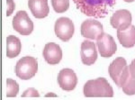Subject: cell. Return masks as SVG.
I'll list each match as a JSON object with an SVG mask.
<instances>
[{
  "mask_svg": "<svg viewBox=\"0 0 135 100\" xmlns=\"http://www.w3.org/2000/svg\"><path fill=\"white\" fill-rule=\"evenodd\" d=\"M73 2L86 16L104 18L115 5L116 0H73Z\"/></svg>",
  "mask_w": 135,
  "mask_h": 100,
  "instance_id": "1",
  "label": "cell"
},
{
  "mask_svg": "<svg viewBox=\"0 0 135 100\" xmlns=\"http://www.w3.org/2000/svg\"><path fill=\"white\" fill-rule=\"evenodd\" d=\"M83 92L86 97H114V90L109 82L104 78H98L86 81L84 85Z\"/></svg>",
  "mask_w": 135,
  "mask_h": 100,
  "instance_id": "2",
  "label": "cell"
},
{
  "mask_svg": "<svg viewBox=\"0 0 135 100\" xmlns=\"http://www.w3.org/2000/svg\"><path fill=\"white\" fill-rule=\"evenodd\" d=\"M108 72L111 79L119 88H123L126 80L130 77L129 66L127 65L126 60L123 57L116 58L109 65Z\"/></svg>",
  "mask_w": 135,
  "mask_h": 100,
  "instance_id": "3",
  "label": "cell"
},
{
  "mask_svg": "<svg viewBox=\"0 0 135 100\" xmlns=\"http://www.w3.org/2000/svg\"><path fill=\"white\" fill-rule=\"evenodd\" d=\"M38 70V62L35 58L31 56H25L16 62V76L20 79L28 80L34 77Z\"/></svg>",
  "mask_w": 135,
  "mask_h": 100,
  "instance_id": "4",
  "label": "cell"
},
{
  "mask_svg": "<svg viewBox=\"0 0 135 100\" xmlns=\"http://www.w3.org/2000/svg\"><path fill=\"white\" fill-rule=\"evenodd\" d=\"M15 31L22 35H29L33 31V23L25 11H18L12 22Z\"/></svg>",
  "mask_w": 135,
  "mask_h": 100,
  "instance_id": "5",
  "label": "cell"
},
{
  "mask_svg": "<svg viewBox=\"0 0 135 100\" xmlns=\"http://www.w3.org/2000/svg\"><path fill=\"white\" fill-rule=\"evenodd\" d=\"M54 32L56 36L63 42H68L72 38L75 26L73 22L68 17H60L56 20L54 25Z\"/></svg>",
  "mask_w": 135,
  "mask_h": 100,
  "instance_id": "6",
  "label": "cell"
},
{
  "mask_svg": "<svg viewBox=\"0 0 135 100\" xmlns=\"http://www.w3.org/2000/svg\"><path fill=\"white\" fill-rule=\"evenodd\" d=\"M97 45L99 53L104 58H110L116 53L117 46L114 38L108 34L103 32L97 39Z\"/></svg>",
  "mask_w": 135,
  "mask_h": 100,
  "instance_id": "7",
  "label": "cell"
},
{
  "mask_svg": "<svg viewBox=\"0 0 135 100\" xmlns=\"http://www.w3.org/2000/svg\"><path fill=\"white\" fill-rule=\"evenodd\" d=\"M81 34L90 40H97L100 34L104 32L102 23L95 19H86L81 25Z\"/></svg>",
  "mask_w": 135,
  "mask_h": 100,
  "instance_id": "8",
  "label": "cell"
},
{
  "mask_svg": "<svg viewBox=\"0 0 135 100\" xmlns=\"http://www.w3.org/2000/svg\"><path fill=\"white\" fill-rule=\"evenodd\" d=\"M132 15L130 11L126 9H121L111 16L110 23L117 31H124L132 25Z\"/></svg>",
  "mask_w": 135,
  "mask_h": 100,
  "instance_id": "9",
  "label": "cell"
},
{
  "mask_svg": "<svg viewBox=\"0 0 135 100\" xmlns=\"http://www.w3.org/2000/svg\"><path fill=\"white\" fill-rule=\"evenodd\" d=\"M58 84L63 90L71 91L75 89L78 84V77L71 69H63L59 72Z\"/></svg>",
  "mask_w": 135,
  "mask_h": 100,
  "instance_id": "10",
  "label": "cell"
},
{
  "mask_svg": "<svg viewBox=\"0 0 135 100\" xmlns=\"http://www.w3.org/2000/svg\"><path fill=\"white\" fill-rule=\"evenodd\" d=\"M80 57L84 65H93L97 60V51L95 44L92 41L86 40L81 43Z\"/></svg>",
  "mask_w": 135,
  "mask_h": 100,
  "instance_id": "11",
  "label": "cell"
},
{
  "mask_svg": "<svg viewBox=\"0 0 135 100\" xmlns=\"http://www.w3.org/2000/svg\"><path fill=\"white\" fill-rule=\"evenodd\" d=\"M42 55L47 63L50 65H56L60 63L62 59L61 48L57 43L49 42L44 46Z\"/></svg>",
  "mask_w": 135,
  "mask_h": 100,
  "instance_id": "12",
  "label": "cell"
},
{
  "mask_svg": "<svg viewBox=\"0 0 135 100\" xmlns=\"http://www.w3.org/2000/svg\"><path fill=\"white\" fill-rule=\"evenodd\" d=\"M28 7L32 16L38 19L45 18L50 12L48 0H28Z\"/></svg>",
  "mask_w": 135,
  "mask_h": 100,
  "instance_id": "13",
  "label": "cell"
},
{
  "mask_svg": "<svg viewBox=\"0 0 135 100\" xmlns=\"http://www.w3.org/2000/svg\"><path fill=\"white\" fill-rule=\"evenodd\" d=\"M117 38L124 48H132L135 45V26L131 25L124 31H117Z\"/></svg>",
  "mask_w": 135,
  "mask_h": 100,
  "instance_id": "14",
  "label": "cell"
},
{
  "mask_svg": "<svg viewBox=\"0 0 135 100\" xmlns=\"http://www.w3.org/2000/svg\"><path fill=\"white\" fill-rule=\"evenodd\" d=\"M22 44L20 39L15 35L6 37V57L16 58L21 53Z\"/></svg>",
  "mask_w": 135,
  "mask_h": 100,
  "instance_id": "15",
  "label": "cell"
},
{
  "mask_svg": "<svg viewBox=\"0 0 135 100\" xmlns=\"http://www.w3.org/2000/svg\"><path fill=\"white\" fill-rule=\"evenodd\" d=\"M19 92V85L12 79H6V97H15Z\"/></svg>",
  "mask_w": 135,
  "mask_h": 100,
  "instance_id": "16",
  "label": "cell"
},
{
  "mask_svg": "<svg viewBox=\"0 0 135 100\" xmlns=\"http://www.w3.org/2000/svg\"><path fill=\"white\" fill-rule=\"evenodd\" d=\"M51 6L56 13H64L69 7V0H51Z\"/></svg>",
  "mask_w": 135,
  "mask_h": 100,
  "instance_id": "17",
  "label": "cell"
},
{
  "mask_svg": "<svg viewBox=\"0 0 135 100\" xmlns=\"http://www.w3.org/2000/svg\"><path fill=\"white\" fill-rule=\"evenodd\" d=\"M123 91L128 96H132L135 94V79L130 76L126 80L125 84L123 86Z\"/></svg>",
  "mask_w": 135,
  "mask_h": 100,
  "instance_id": "18",
  "label": "cell"
},
{
  "mask_svg": "<svg viewBox=\"0 0 135 100\" xmlns=\"http://www.w3.org/2000/svg\"><path fill=\"white\" fill-rule=\"evenodd\" d=\"M40 97V94H39V92L35 89V88H28V89H26L25 92L22 94V97Z\"/></svg>",
  "mask_w": 135,
  "mask_h": 100,
  "instance_id": "19",
  "label": "cell"
},
{
  "mask_svg": "<svg viewBox=\"0 0 135 100\" xmlns=\"http://www.w3.org/2000/svg\"><path fill=\"white\" fill-rule=\"evenodd\" d=\"M16 8L14 0H6V16H10Z\"/></svg>",
  "mask_w": 135,
  "mask_h": 100,
  "instance_id": "20",
  "label": "cell"
},
{
  "mask_svg": "<svg viewBox=\"0 0 135 100\" xmlns=\"http://www.w3.org/2000/svg\"><path fill=\"white\" fill-rule=\"evenodd\" d=\"M129 71H130V76L132 78L135 79V59L131 62V64L129 65Z\"/></svg>",
  "mask_w": 135,
  "mask_h": 100,
  "instance_id": "21",
  "label": "cell"
},
{
  "mask_svg": "<svg viewBox=\"0 0 135 100\" xmlns=\"http://www.w3.org/2000/svg\"><path fill=\"white\" fill-rule=\"evenodd\" d=\"M45 97H57V96H56V95H54L53 94V93H48V94L46 95V96H45Z\"/></svg>",
  "mask_w": 135,
  "mask_h": 100,
  "instance_id": "22",
  "label": "cell"
},
{
  "mask_svg": "<svg viewBox=\"0 0 135 100\" xmlns=\"http://www.w3.org/2000/svg\"><path fill=\"white\" fill-rule=\"evenodd\" d=\"M123 1L127 2V3H132V2H133L134 0H123Z\"/></svg>",
  "mask_w": 135,
  "mask_h": 100,
  "instance_id": "23",
  "label": "cell"
}]
</instances>
